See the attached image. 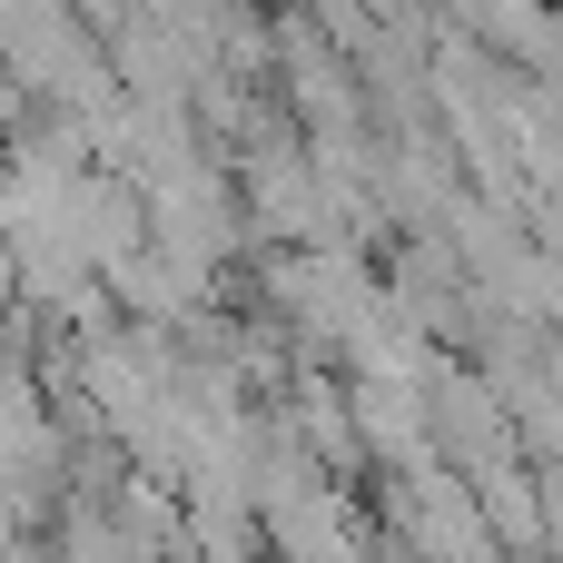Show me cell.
Segmentation results:
<instances>
[{
  "mask_svg": "<svg viewBox=\"0 0 563 563\" xmlns=\"http://www.w3.org/2000/svg\"><path fill=\"white\" fill-rule=\"evenodd\" d=\"M475 515H485V544L515 554V563H534L544 544H554V515H544V495H534V475H525L515 455L475 475Z\"/></svg>",
  "mask_w": 563,
  "mask_h": 563,
  "instance_id": "1",
  "label": "cell"
},
{
  "mask_svg": "<svg viewBox=\"0 0 563 563\" xmlns=\"http://www.w3.org/2000/svg\"><path fill=\"white\" fill-rule=\"evenodd\" d=\"M297 416H307V435H317V455H327V465H356V445H366V435H356V416L336 406V386H327V376H307V386H297Z\"/></svg>",
  "mask_w": 563,
  "mask_h": 563,
  "instance_id": "2",
  "label": "cell"
}]
</instances>
